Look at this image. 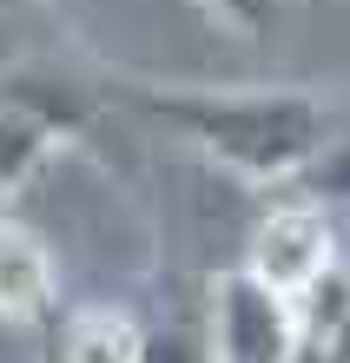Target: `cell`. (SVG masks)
Wrapping results in <instances>:
<instances>
[{
	"label": "cell",
	"instance_id": "2",
	"mask_svg": "<svg viewBox=\"0 0 350 363\" xmlns=\"http://www.w3.org/2000/svg\"><path fill=\"white\" fill-rule=\"evenodd\" d=\"M212 363H297V304L265 291L251 271L218 277L212 291Z\"/></svg>",
	"mask_w": 350,
	"mask_h": 363
},
{
	"label": "cell",
	"instance_id": "7",
	"mask_svg": "<svg viewBox=\"0 0 350 363\" xmlns=\"http://www.w3.org/2000/svg\"><path fill=\"white\" fill-rule=\"evenodd\" d=\"M199 7L238 40H271L278 20H284V0H199Z\"/></svg>",
	"mask_w": 350,
	"mask_h": 363
},
{
	"label": "cell",
	"instance_id": "1",
	"mask_svg": "<svg viewBox=\"0 0 350 363\" xmlns=\"http://www.w3.org/2000/svg\"><path fill=\"white\" fill-rule=\"evenodd\" d=\"M119 93L126 106L172 125L205 159H218L225 172L251 185L297 179L304 165H317L331 152V106L311 93H271V86L218 93V86H146V79H126Z\"/></svg>",
	"mask_w": 350,
	"mask_h": 363
},
{
	"label": "cell",
	"instance_id": "8",
	"mask_svg": "<svg viewBox=\"0 0 350 363\" xmlns=\"http://www.w3.org/2000/svg\"><path fill=\"white\" fill-rule=\"evenodd\" d=\"M139 363H212L205 330H152L139 337Z\"/></svg>",
	"mask_w": 350,
	"mask_h": 363
},
{
	"label": "cell",
	"instance_id": "5",
	"mask_svg": "<svg viewBox=\"0 0 350 363\" xmlns=\"http://www.w3.org/2000/svg\"><path fill=\"white\" fill-rule=\"evenodd\" d=\"M60 0H0V79L60 60Z\"/></svg>",
	"mask_w": 350,
	"mask_h": 363
},
{
	"label": "cell",
	"instance_id": "3",
	"mask_svg": "<svg viewBox=\"0 0 350 363\" xmlns=\"http://www.w3.org/2000/svg\"><path fill=\"white\" fill-rule=\"evenodd\" d=\"M265 291H278L284 304H304V291L331 271V225H324V205L291 199L278 205L251 238V264H245Z\"/></svg>",
	"mask_w": 350,
	"mask_h": 363
},
{
	"label": "cell",
	"instance_id": "4",
	"mask_svg": "<svg viewBox=\"0 0 350 363\" xmlns=\"http://www.w3.org/2000/svg\"><path fill=\"white\" fill-rule=\"evenodd\" d=\"M53 258L27 225H13L0 211V317L7 324H40L53 317Z\"/></svg>",
	"mask_w": 350,
	"mask_h": 363
},
{
	"label": "cell",
	"instance_id": "6",
	"mask_svg": "<svg viewBox=\"0 0 350 363\" xmlns=\"http://www.w3.org/2000/svg\"><path fill=\"white\" fill-rule=\"evenodd\" d=\"M139 337L133 317L113 304H80L60 317V363H139Z\"/></svg>",
	"mask_w": 350,
	"mask_h": 363
}]
</instances>
